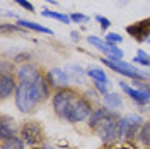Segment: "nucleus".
<instances>
[{
  "label": "nucleus",
  "instance_id": "nucleus-1",
  "mask_svg": "<svg viewBox=\"0 0 150 149\" xmlns=\"http://www.w3.org/2000/svg\"><path fill=\"white\" fill-rule=\"evenodd\" d=\"M51 86L45 75H39L33 82H19L16 91V106L22 113H33L38 105L50 98Z\"/></svg>",
  "mask_w": 150,
  "mask_h": 149
},
{
  "label": "nucleus",
  "instance_id": "nucleus-2",
  "mask_svg": "<svg viewBox=\"0 0 150 149\" xmlns=\"http://www.w3.org/2000/svg\"><path fill=\"white\" fill-rule=\"evenodd\" d=\"M77 98H79V93L75 89H70V87L56 91L55 96H53V110H55V113L60 118L65 120V117L68 115V112H70V108H72V105H74Z\"/></svg>",
  "mask_w": 150,
  "mask_h": 149
},
{
  "label": "nucleus",
  "instance_id": "nucleus-3",
  "mask_svg": "<svg viewBox=\"0 0 150 149\" xmlns=\"http://www.w3.org/2000/svg\"><path fill=\"white\" fill-rule=\"evenodd\" d=\"M92 112H94L92 105L89 103V100H85L84 96H79V98L74 101V105H72L68 115L65 117V120L70 122V123H79V122L87 120Z\"/></svg>",
  "mask_w": 150,
  "mask_h": 149
},
{
  "label": "nucleus",
  "instance_id": "nucleus-4",
  "mask_svg": "<svg viewBox=\"0 0 150 149\" xmlns=\"http://www.w3.org/2000/svg\"><path fill=\"white\" fill-rule=\"evenodd\" d=\"M142 118L138 115H126L118 120V139H133L142 129Z\"/></svg>",
  "mask_w": 150,
  "mask_h": 149
},
{
  "label": "nucleus",
  "instance_id": "nucleus-5",
  "mask_svg": "<svg viewBox=\"0 0 150 149\" xmlns=\"http://www.w3.org/2000/svg\"><path fill=\"white\" fill-rule=\"evenodd\" d=\"M103 64L108 67H111L114 72H120L121 75H126V77H131L135 81H143V79H149L150 74L149 72H143V70H138L137 67H131L130 64L123 62V60H116L112 62L109 58H103Z\"/></svg>",
  "mask_w": 150,
  "mask_h": 149
},
{
  "label": "nucleus",
  "instance_id": "nucleus-6",
  "mask_svg": "<svg viewBox=\"0 0 150 149\" xmlns=\"http://www.w3.org/2000/svg\"><path fill=\"white\" fill-rule=\"evenodd\" d=\"M21 139L24 140L26 144L36 146V144H39L41 140L45 139V132H43L39 123H36V122H26L21 127Z\"/></svg>",
  "mask_w": 150,
  "mask_h": 149
},
{
  "label": "nucleus",
  "instance_id": "nucleus-7",
  "mask_svg": "<svg viewBox=\"0 0 150 149\" xmlns=\"http://www.w3.org/2000/svg\"><path fill=\"white\" fill-rule=\"evenodd\" d=\"M16 91H17L16 75H14V72H9L7 65L4 64L2 74H0V94H2V100H7L10 94H14Z\"/></svg>",
  "mask_w": 150,
  "mask_h": 149
},
{
  "label": "nucleus",
  "instance_id": "nucleus-8",
  "mask_svg": "<svg viewBox=\"0 0 150 149\" xmlns=\"http://www.w3.org/2000/svg\"><path fill=\"white\" fill-rule=\"evenodd\" d=\"M126 33L133 36L138 43L142 41H147L150 36V17L147 19H142L138 22H135V24H130L128 28H126Z\"/></svg>",
  "mask_w": 150,
  "mask_h": 149
},
{
  "label": "nucleus",
  "instance_id": "nucleus-9",
  "mask_svg": "<svg viewBox=\"0 0 150 149\" xmlns=\"http://www.w3.org/2000/svg\"><path fill=\"white\" fill-rule=\"evenodd\" d=\"M87 41H89L91 45H94V47H97L99 50H103L104 53L109 57V60H112V62L121 60V58H123V52L120 50V48H116L114 45H108L106 41L99 39L97 36H89V38H87Z\"/></svg>",
  "mask_w": 150,
  "mask_h": 149
},
{
  "label": "nucleus",
  "instance_id": "nucleus-10",
  "mask_svg": "<svg viewBox=\"0 0 150 149\" xmlns=\"http://www.w3.org/2000/svg\"><path fill=\"white\" fill-rule=\"evenodd\" d=\"M46 79H48V82H50V86L55 87V89H58V91L68 87V81H70L65 70H62V69H58V67L51 69V70H48Z\"/></svg>",
  "mask_w": 150,
  "mask_h": 149
},
{
  "label": "nucleus",
  "instance_id": "nucleus-11",
  "mask_svg": "<svg viewBox=\"0 0 150 149\" xmlns=\"http://www.w3.org/2000/svg\"><path fill=\"white\" fill-rule=\"evenodd\" d=\"M41 75V72L38 70V67L31 65V64H22L16 72V77L19 79V82H33Z\"/></svg>",
  "mask_w": 150,
  "mask_h": 149
},
{
  "label": "nucleus",
  "instance_id": "nucleus-12",
  "mask_svg": "<svg viewBox=\"0 0 150 149\" xmlns=\"http://www.w3.org/2000/svg\"><path fill=\"white\" fill-rule=\"evenodd\" d=\"M12 135H16V123H14V118L4 115V117H2V122H0V137H2V139H9Z\"/></svg>",
  "mask_w": 150,
  "mask_h": 149
},
{
  "label": "nucleus",
  "instance_id": "nucleus-13",
  "mask_svg": "<svg viewBox=\"0 0 150 149\" xmlns=\"http://www.w3.org/2000/svg\"><path fill=\"white\" fill-rule=\"evenodd\" d=\"M120 86H121V89L125 91V93L130 96L131 100H135V101L138 103V105H147L149 103V96L143 93L142 89H133V87H130V86H126L125 82H120Z\"/></svg>",
  "mask_w": 150,
  "mask_h": 149
},
{
  "label": "nucleus",
  "instance_id": "nucleus-14",
  "mask_svg": "<svg viewBox=\"0 0 150 149\" xmlns=\"http://www.w3.org/2000/svg\"><path fill=\"white\" fill-rule=\"evenodd\" d=\"M65 72H67V75H68L70 81H75V82H82V81H84L85 72L79 65H68L65 69Z\"/></svg>",
  "mask_w": 150,
  "mask_h": 149
},
{
  "label": "nucleus",
  "instance_id": "nucleus-15",
  "mask_svg": "<svg viewBox=\"0 0 150 149\" xmlns=\"http://www.w3.org/2000/svg\"><path fill=\"white\" fill-rule=\"evenodd\" d=\"M2 149H24V140L17 135H12L9 139H2Z\"/></svg>",
  "mask_w": 150,
  "mask_h": 149
},
{
  "label": "nucleus",
  "instance_id": "nucleus-16",
  "mask_svg": "<svg viewBox=\"0 0 150 149\" xmlns=\"http://www.w3.org/2000/svg\"><path fill=\"white\" fill-rule=\"evenodd\" d=\"M17 26H22V28H26V29H33V31H39V33H45V34H53L51 29L45 28V26H39L36 22H31V21H24V19H19Z\"/></svg>",
  "mask_w": 150,
  "mask_h": 149
},
{
  "label": "nucleus",
  "instance_id": "nucleus-17",
  "mask_svg": "<svg viewBox=\"0 0 150 149\" xmlns=\"http://www.w3.org/2000/svg\"><path fill=\"white\" fill-rule=\"evenodd\" d=\"M104 103H106V106L108 108H111V110H116V108H120L123 105L121 101V96L116 93H108L104 94Z\"/></svg>",
  "mask_w": 150,
  "mask_h": 149
},
{
  "label": "nucleus",
  "instance_id": "nucleus-18",
  "mask_svg": "<svg viewBox=\"0 0 150 149\" xmlns=\"http://www.w3.org/2000/svg\"><path fill=\"white\" fill-rule=\"evenodd\" d=\"M87 75L92 79L94 82H101V84H109V81H108V75L104 74L101 69H94V67H91L89 70H87Z\"/></svg>",
  "mask_w": 150,
  "mask_h": 149
},
{
  "label": "nucleus",
  "instance_id": "nucleus-19",
  "mask_svg": "<svg viewBox=\"0 0 150 149\" xmlns=\"http://www.w3.org/2000/svg\"><path fill=\"white\" fill-rule=\"evenodd\" d=\"M138 139L145 148L150 149V122H143L140 132H138Z\"/></svg>",
  "mask_w": 150,
  "mask_h": 149
},
{
  "label": "nucleus",
  "instance_id": "nucleus-20",
  "mask_svg": "<svg viewBox=\"0 0 150 149\" xmlns=\"http://www.w3.org/2000/svg\"><path fill=\"white\" fill-rule=\"evenodd\" d=\"M41 14H43L45 17L56 19V21H62V22H65V24H68V22L72 21V17H68L65 14H60V12H53V10H41Z\"/></svg>",
  "mask_w": 150,
  "mask_h": 149
},
{
  "label": "nucleus",
  "instance_id": "nucleus-21",
  "mask_svg": "<svg viewBox=\"0 0 150 149\" xmlns=\"http://www.w3.org/2000/svg\"><path fill=\"white\" fill-rule=\"evenodd\" d=\"M137 53H138V55L133 58V62H135V64H142V65L150 67V55L149 53H145L143 50H138Z\"/></svg>",
  "mask_w": 150,
  "mask_h": 149
},
{
  "label": "nucleus",
  "instance_id": "nucleus-22",
  "mask_svg": "<svg viewBox=\"0 0 150 149\" xmlns=\"http://www.w3.org/2000/svg\"><path fill=\"white\" fill-rule=\"evenodd\" d=\"M108 45H116V43H121L123 38L120 36V34H116V33H108V36H106V39H104Z\"/></svg>",
  "mask_w": 150,
  "mask_h": 149
},
{
  "label": "nucleus",
  "instance_id": "nucleus-23",
  "mask_svg": "<svg viewBox=\"0 0 150 149\" xmlns=\"http://www.w3.org/2000/svg\"><path fill=\"white\" fill-rule=\"evenodd\" d=\"M96 21L101 24V28H103V29H108L109 26H111V21H109V19H106V17H103V16H96Z\"/></svg>",
  "mask_w": 150,
  "mask_h": 149
},
{
  "label": "nucleus",
  "instance_id": "nucleus-24",
  "mask_svg": "<svg viewBox=\"0 0 150 149\" xmlns=\"http://www.w3.org/2000/svg\"><path fill=\"white\" fill-rule=\"evenodd\" d=\"M70 17H72L74 22H87V21H89V17L84 16V14H72Z\"/></svg>",
  "mask_w": 150,
  "mask_h": 149
},
{
  "label": "nucleus",
  "instance_id": "nucleus-25",
  "mask_svg": "<svg viewBox=\"0 0 150 149\" xmlns=\"http://www.w3.org/2000/svg\"><path fill=\"white\" fill-rule=\"evenodd\" d=\"M16 4H19V5H21V7H22V9L29 10V12H33V10H34V7H33V5H31V4H29L28 0H16Z\"/></svg>",
  "mask_w": 150,
  "mask_h": 149
},
{
  "label": "nucleus",
  "instance_id": "nucleus-26",
  "mask_svg": "<svg viewBox=\"0 0 150 149\" xmlns=\"http://www.w3.org/2000/svg\"><path fill=\"white\" fill-rule=\"evenodd\" d=\"M33 149H43V148H39V146H34V148H33Z\"/></svg>",
  "mask_w": 150,
  "mask_h": 149
},
{
  "label": "nucleus",
  "instance_id": "nucleus-27",
  "mask_svg": "<svg viewBox=\"0 0 150 149\" xmlns=\"http://www.w3.org/2000/svg\"><path fill=\"white\" fill-rule=\"evenodd\" d=\"M46 2H51V4H55V2H53V0H46Z\"/></svg>",
  "mask_w": 150,
  "mask_h": 149
}]
</instances>
